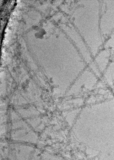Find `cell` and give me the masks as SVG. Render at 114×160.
<instances>
[{"label": "cell", "mask_w": 114, "mask_h": 160, "mask_svg": "<svg viewBox=\"0 0 114 160\" xmlns=\"http://www.w3.org/2000/svg\"><path fill=\"white\" fill-rule=\"evenodd\" d=\"M100 4L98 1H80L73 15L76 30L84 40L93 57L100 51L102 43Z\"/></svg>", "instance_id": "cell-1"}]
</instances>
